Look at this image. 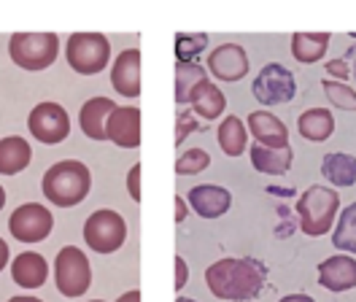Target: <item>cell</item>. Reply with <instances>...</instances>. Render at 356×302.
I'll list each match as a JSON object with an SVG mask.
<instances>
[{
    "mask_svg": "<svg viewBox=\"0 0 356 302\" xmlns=\"http://www.w3.org/2000/svg\"><path fill=\"white\" fill-rule=\"evenodd\" d=\"M267 267L259 259H219L205 270V283L213 297L232 302L254 300L265 289Z\"/></svg>",
    "mask_w": 356,
    "mask_h": 302,
    "instance_id": "cell-1",
    "label": "cell"
},
{
    "mask_svg": "<svg viewBox=\"0 0 356 302\" xmlns=\"http://www.w3.org/2000/svg\"><path fill=\"white\" fill-rule=\"evenodd\" d=\"M41 189L49 202H54L60 208H73L87 200L89 189H92V173L79 159H63L44 173Z\"/></svg>",
    "mask_w": 356,
    "mask_h": 302,
    "instance_id": "cell-2",
    "label": "cell"
},
{
    "mask_svg": "<svg viewBox=\"0 0 356 302\" xmlns=\"http://www.w3.org/2000/svg\"><path fill=\"white\" fill-rule=\"evenodd\" d=\"M340 214V194L313 184L297 200V216H300V230L308 237H321L332 230L334 218Z\"/></svg>",
    "mask_w": 356,
    "mask_h": 302,
    "instance_id": "cell-3",
    "label": "cell"
},
{
    "mask_svg": "<svg viewBox=\"0 0 356 302\" xmlns=\"http://www.w3.org/2000/svg\"><path fill=\"white\" fill-rule=\"evenodd\" d=\"M8 54L22 70H46L60 54V38L54 33H14Z\"/></svg>",
    "mask_w": 356,
    "mask_h": 302,
    "instance_id": "cell-4",
    "label": "cell"
},
{
    "mask_svg": "<svg viewBox=\"0 0 356 302\" xmlns=\"http://www.w3.org/2000/svg\"><path fill=\"white\" fill-rule=\"evenodd\" d=\"M65 57L76 73L95 76L111 60V43L100 33H73L65 46Z\"/></svg>",
    "mask_w": 356,
    "mask_h": 302,
    "instance_id": "cell-5",
    "label": "cell"
},
{
    "mask_svg": "<svg viewBox=\"0 0 356 302\" xmlns=\"http://www.w3.org/2000/svg\"><path fill=\"white\" fill-rule=\"evenodd\" d=\"M54 283H57L60 294H65V297L87 294L89 283H92V267H89V259L81 248L65 246L57 254V259H54Z\"/></svg>",
    "mask_w": 356,
    "mask_h": 302,
    "instance_id": "cell-6",
    "label": "cell"
},
{
    "mask_svg": "<svg viewBox=\"0 0 356 302\" xmlns=\"http://www.w3.org/2000/svg\"><path fill=\"white\" fill-rule=\"evenodd\" d=\"M124 237H127V224L124 218L116 214V211H95L84 221V240L92 251L97 254H113L124 246Z\"/></svg>",
    "mask_w": 356,
    "mask_h": 302,
    "instance_id": "cell-7",
    "label": "cell"
},
{
    "mask_svg": "<svg viewBox=\"0 0 356 302\" xmlns=\"http://www.w3.org/2000/svg\"><path fill=\"white\" fill-rule=\"evenodd\" d=\"M294 95H297L294 73L286 70L281 63L265 65L254 79V97L262 106H284L294 100Z\"/></svg>",
    "mask_w": 356,
    "mask_h": 302,
    "instance_id": "cell-8",
    "label": "cell"
},
{
    "mask_svg": "<svg viewBox=\"0 0 356 302\" xmlns=\"http://www.w3.org/2000/svg\"><path fill=\"white\" fill-rule=\"evenodd\" d=\"M27 127L35 141L54 146V143H63L70 135V116L60 103H38L30 111Z\"/></svg>",
    "mask_w": 356,
    "mask_h": 302,
    "instance_id": "cell-9",
    "label": "cell"
},
{
    "mask_svg": "<svg viewBox=\"0 0 356 302\" xmlns=\"http://www.w3.org/2000/svg\"><path fill=\"white\" fill-rule=\"evenodd\" d=\"M54 227V216L49 214V208H44L41 202H27L19 205L11 218H8V230L19 243H38L49 237Z\"/></svg>",
    "mask_w": 356,
    "mask_h": 302,
    "instance_id": "cell-10",
    "label": "cell"
},
{
    "mask_svg": "<svg viewBox=\"0 0 356 302\" xmlns=\"http://www.w3.org/2000/svg\"><path fill=\"white\" fill-rule=\"evenodd\" d=\"M106 135L122 149H138L140 146V108L119 106L106 122Z\"/></svg>",
    "mask_w": 356,
    "mask_h": 302,
    "instance_id": "cell-11",
    "label": "cell"
},
{
    "mask_svg": "<svg viewBox=\"0 0 356 302\" xmlns=\"http://www.w3.org/2000/svg\"><path fill=\"white\" fill-rule=\"evenodd\" d=\"M208 70L222 81H241L248 73V54L238 43H222L208 54Z\"/></svg>",
    "mask_w": 356,
    "mask_h": 302,
    "instance_id": "cell-12",
    "label": "cell"
},
{
    "mask_svg": "<svg viewBox=\"0 0 356 302\" xmlns=\"http://www.w3.org/2000/svg\"><path fill=\"white\" fill-rule=\"evenodd\" d=\"M245 129L265 149H286L289 146V129H286V125L275 113H270V111H254V113H248Z\"/></svg>",
    "mask_w": 356,
    "mask_h": 302,
    "instance_id": "cell-13",
    "label": "cell"
},
{
    "mask_svg": "<svg viewBox=\"0 0 356 302\" xmlns=\"http://www.w3.org/2000/svg\"><path fill=\"white\" fill-rule=\"evenodd\" d=\"M318 283L327 292H348L356 289V259L351 254H334L318 264Z\"/></svg>",
    "mask_w": 356,
    "mask_h": 302,
    "instance_id": "cell-14",
    "label": "cell"
},
{
    "mask_svg": "<svg viewBox=\"0 0 356 302\" xmlns=\"http://www.w3.org/2000/svg\"><path fill=\"white\" fill-rule=\"evenodd\" d=\"M111 84L124 97H138L140 95V51L138 49H124L113 60Z\"/></svg>",
    "mask_w": 356,
    "mask_h": 302,
    "instance_id": "cell-15",
    "label": "cell"
},
{
    "mask_svg": "<svg viewBox=\"0 0 356 302\" xmlns=\"http://www.w3.org/2000/svg\"><path fill=\"white\" fill-rule=\"evenodd\" d=\"M189 205L202 216V218H219L229 211L232 205V194L224 186L216 184H200L195 189H189Z\"/></svg>",
    "mask_w": 356,
    "mask_h": 302,
    "instance_id": "cell-16",
    "label": "cell"
},
{
    "mask_svg": "<svg viewBox=\"0 0 356 302\" xmlns=\"http://www.w3.org/2000/svg\"><path fill=\"white\" fill-rule=\"evenodd\" d=\"M116 103L108 100V97H92L81 106V113H79V122H81V129L84 135L92 138V141H108L106 135V122L116 111Z\"/></svg>",
    "mask_w": 356,
    "mask_h": 302,
    "instance_id": "cell-17",
    "label": "cell"
},
{
    "mask_svg": "<svg viewBox=\"0 0 356 302\" xmlns=\"http://www.w3.org/2000/svg\"><path fill=\"white\" fill-rule=\"evenodd\" d=\"M46 276H49V264L41 254L35 251H24L11 262V278L17 280L22 289H38L44 286Z\"/></svg>",
    "mask_w": 356,
    "mask_h": 302,
    "instance_id": "cell-18",
    "label": "cell"
},
{
    "mask_svg": "<svg viewBox=\"0 0 356 302\" xmlns=\"http://www.w3.org/2000/svg\"><path fill=\"white\" fill-rule=\"evenodd\" d=\"M189 106H192V113L195 116H202V119H219L222 111L227 108V97L222 95V89L213 84V81H200L195 86L192 97H189Z\"/></svg>",
    "mask_w": 356,
    "mask_h": 302,
    "instance_id": "cell-19",
    "label": "cell"
},
{
    "mask_svg": "<svg viewBox=\"0 0 356 302\" xmlns=\"http://www.w3.org/2000/svg\"><path fill=\"white\" fill-rule=\"evenodd\" d=\"M332 35L330 33H294L291 35V57L302 65H313L324 60Z\"/></svg>",
    "mask_w": 356,
    "mask_h": 302,
    "instance_id": "cell-20",
    "label": "cell"
},
{
    "mask_svg": "<svg viewBox=\"0 0 356 302\" xmlns=\"http://www.w3.org/2000/svg\"><path fill=\"white\" fill-rule=\"evenodd\" d=\"M33 159L30 143L19 135H8L0 141V173L3 175H17L22 173Z\"/></svg>",
    "mask_w": 356,
    "mask_h": 302,
    "instance_id": "cell-21",
    "label": "cell"
},
{
    "mask_svg": "<svg viewBox=\"0 0 356 302\" xmlns=\"http://www.w3.org/2000/svg\"><path fill=\"white\" fill-rule=\"evenodd\" d=\"M248 154H251V165L259 173H265V175H284V173H289L291 162H294L291 146H286V149H265V146L254 143L248 149Z\"/></svg>",
    "mask_w": 356,
    "mask_h": 302,
    "instance_id": "cell-22",
    "label": "cell"
},
{
    "mask_svg": "<svg viewBox=\"0 0 356 302\" xmlns=\"http://www.w3.org/2000/svg\"><path fill=\"white\" fill-rule=\"evenodd\" d=\"M297 129L305 141H313V143H321L327 138H332L334 132V116L327 111V108H308L305 113H300L297 119Z\"/></svg>",
    "mask_w": 356,
    "mask_h": 302,
    "instance_id": "cell-23",
    "label": "cell"
},
{
    "mask_svg": "<svg viewBox=\"0 0 356 302\" xmlns=\"http://www.w3.org/2000/svg\"><path fill=\"white\" fill-rule=\"evenodd\" d=\"M321 175L332 184V186H354L356 184V157L332 151L321 159Z\"/></svg>",
    "mask_w": 356,
    "mask_h": 302,
    "instance_id": "cell-24",
    "label": "cell"
},
{
    "mask_svg": "<svg viewBox=\"0 0 356 302\" xmlns=\"http://www.w3.org/2000/svg\"><path fill=\"white\" fill-rule=\"evenodd\" d=\"M216 138H219V146L227 157H241L245 151V143H248V129H245L241 116H227L222 127L216 129Z\"/></svg>",
    "mask_w": 356,
    "mask_h": 302,
    "instance_id": "cell-25",
    "label": "cell"
},
{
    "mask_svg": "<svg viewBox=\"0 0 356 302\" xmlns=\"http://www.w3.org/2000/svg\"><path fill=\"white\" fill-rule=\"evenodd\" d=\"M332 246L337 251L356 254V202L346 205V208L337 214V224H334V232H332Z\"/></svg>",
    "mask_w": 356,
    "mask_h": 302,
    "instance_id": "cell-26",
    "label": "cell"
},
{
    "mask_svg": "<svg viewBox=\"0 0 356 302\" xmlns=\"http://www.w3.org/2000/svg\"><path fill=\"white\" fill-rule=\"evenodd\" d=\"M205 67L200 63H178L176 65V103L178 106H186L195 86L205 81Z\"/></svg>",
    "mask_w": 356,
    "mask_h": 302,
    "instance_id": "cell-27",
    "label": "cell"
},
{
    "mask_svg": "<svg viewBox=\"0 0 356 302\" xmlns=\"http://www.w3.org/2000/svg\"><path fill=\"white\" fill-rule=\"evenodd\" d=\"M205 46H208V35L205 33H178L176 35L178 63H195Z\"/></svg>",
    "mask_w": 356,
    "mask_h": 302,
    "instance_id": "cell-28",
    "label": "cell"
},
{
    "mask_svg": "<svg viewBox=\"0 0 356 302\" xmlns=\"http://www.w3.org/2000/svg\"><path fill=\"white\" fill-rule=\"evenodd\" d=\"M324 86V95H327V100L332 103L334 108H343V111H356V89L348 84H343V81H334V79H324L321 81Z\"/></svg>",
    "mask_w": 356,
    "mask_h": 302,
    "instance_id": "cell-29",
    "label": "cell"
},
{
    "mask_svg": "<svg viewBox=\"0 0 356 302\" xmlns=\"http://www.w3.org/2000/svg\"><path fill=\"white\" fill-rule=\"evenodd\" d=\"M211 165V157L205 149H189L178 157L176 162V173L178 175H195V173H202Z\"/></svg>",
    "mask_w": 356,
    "mask_h": 302,
    "instance_id": "cell-30",
    "label": "cell"
},
{
    "mask_svg": "<svg viewBox=\"0 0 356 302\" xmlns=\"http://www.w3.org/2000/svg\"><path fill=\"white\" fill-rule=\"evenodd\" d=\"M200 127V122L195 119V113H192V108H184L181 113H178V119H176V146L178 143H184L186 141V135H192V132H197Z\"/></svg>",
    "mask_w": 356,
    "mask_h": 302,
    "instance_id": "cell-31",
    "label": "cell"
},
{
    "mask_svg": "<svg viewBox=\"0 0 356 302\" xmlns=\"http://www.w3.org/2000/svg\"><path fill=\"white\" fill-rule=\"evenodd\" d=\"M327 67V73L334 76L337 81H346V79H351V65L346 63V60H330V63L324 65Z\"/></svg>",
    "mask_w": 356,
    "mask_h": 302,
    "instance_id": "cell-32",
    "label": "cell"
},
{
    "mask_svg": "<svg viewBox=\"0 0 356 302\" xmlns=\"http://www.w3.org/2000/svg\"><path fill=\"white\" fill-rule=\"evenodd\" d=\"M127 192H130V197H133L135 202H140V165L138 162L127 173Z\"/></svg>",
    "mask_w": 356,
    "mask_h": 302,
    "instance_id": "cell-33",
    "label": "cell"
},
{
    "mask_svg": "<svg viewBox=\"0 0 356 302\" xmlns=\"http://www.w3.org/2000/svg\"><path fill=\"white\" fill-rule=\"evenodd\" d=\"M186 280H189V267H186V259L184 257H176V292H181L184 286H186Z\"/></svg>",
    "mask_w": 356,
    "mask_h": 302,
    "instance_id": "cell-34",
    "label": "cell"
},
{
    "mask_svg": "<svg viewBox=\"0 0 356 302\" xmlns=\"http://www.w3.org/2000/svg\"><path fill=\"white\" fill-rule=\"evenodd\" d=\"M184 218H186V200H181V197L176 194V221L181 224Z\"/></svg>",
    "mask_w": 356,
    "mask_h": 302,
    "instance_id": "cell-35",
    "label": "cell"
},
{
    "mask_svg": "<svg viewBox=\"0 0 356 302\" xmlns=\"http://www.w3.org/2000/svg\"><path fill=\"white\" fill-rule=\"evenodd\" d=\"M278 302H316L311 294H286V297H281Z\"/></svg>",
    "mask_w": 356,
    "mask_h": 302,
    "instance_id": "cell-36",
    "label": "cell"
},
{
    "mask_svg": "<svg viewBox=\"0 0 356 302\" xmlns=\"http://www.w3.org/2000/svg\"><path fill=\"white\" fill-rule=\"evenodd\" d=\"M116 302H140V292L138 289H133V292H127V294H122Z\"/></svg>",
    "mask_w": 356,
    "mask_h": 302,
    "instance_id": "cell-37",
    "label": "cell"
},
{
    "mask_svg": "<svg viewBox=\"0 0 356 302\" xmlns=\"http://www.w3.org/2000/svg\"><path fill=\"white\" fill-rule=\"evenodd\" d=\"M6 262H8V246H6V240L0 237V270L6 267Z\"/></svg>",
    "mask_w": 356,
    "mask_h": 302,
    "instance_id": "cell-38",
    "label": "cell"
},
{
    "mask_svg": "<svg viewBox=\"0 0 356 302\" xmlns=\"http://www.w3.org/2000/svg\"><path fill=\"white\" fill-rule=\"evenodd\" d=\"M8 302H44V300H38V297H24L22 294V297H11Z\"/></svg>",
    "mask_w": 356,
    "mask_h": 302,
    "instance_id": "cell-39",
    "label": "cell"
},
{
    "mask_svg": "<svg viewBox=\"0 0 356 302\" xmlns=\"http://www.w3.org/2000/svg\"><path fill=\"white\" fill-rule=\"evenodd\" d=\"M3 205H6V192H3V186H0V211H3Z\"/></svg>",
    "mask_w": 356,
    "mask_h": 302,
    "instance_id": "cell-40",
    "label": "cell"
},
{
    "mask_svg": "<svg viewBox=\"0 0 356 302\" xmlns=\"http://www.w3.org/2000/svg\"><path fill=\"white\" fill-rule=\"evenodd\" d=\"M176 302H195V300H189V297H178Z\"/></svg>",
    "mask_w": 356,
    "mask_h": 302,
    "instance_id": "cell-41",
    "label": "cell"
},
{
    "mask_svg": "<svg viewBox=\"0 0 356 302\" xmlns=\"http://www.w3.org/2000/svg\"><path fill=\"white\" fill-rule=\"evenodd\" d=\"M351 38H356V33H351Z\"/></svg>",
    "mask_w": 356,
    "mask_h": 302,
    "instance_id": "cell-42",
    "label": "cell"
},
{
    "mask_svg": "<svg viewBox=\"0 0 356 302\" xmlns=\"http://www.w3.org/2000/svg\"><path fill=\"white\" fill-rule=\"evenodd\" d=\"M92 302H103V300H92Z\"/></svg>",
    "mask_w": 356,
    "mask_h": 302,
    "instance_id": "cell-43",
    "label": "cell"
},
{
    "mask_svg": "<svg viewBox=\"0 0 356 302\" xmlns=\"http://www.w3.org/2000/svg\"><path fill=\"white\" fill-rule=\"evenodd\" d=\"M354 79H356V67H354Z\"/></svg>",
    "mask_w": 356,
    "mask_h": 302,
    "instance_id": "cell-44",
    "label": "cell"
}]
</instances>
